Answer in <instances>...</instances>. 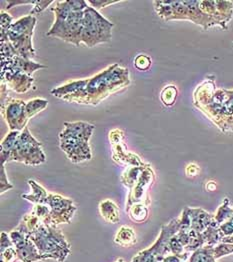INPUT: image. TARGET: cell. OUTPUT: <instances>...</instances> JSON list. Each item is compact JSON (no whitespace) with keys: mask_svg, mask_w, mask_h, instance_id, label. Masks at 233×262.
Here are the masks:
<instances>
[{"mask_svg":"<svg viewBox=\"0 0 233 262\" xmlns=\"http://www.w3.org/2000/svg\"><path fill=\"white\" fill-rule=\"evenodd\" d=\"M99 210L102 217L107 222L114 224L119 221V208L113 201L109 199L102 201L99 204Z\"/></svg>","mask_w":233,"mask_h":262,"instance_id":"cell-15","label":"cell"},{"mask_svg":"<svg viewBox=\"0 0 233 262\" xmlns=\"http://www.w3.org/2000/svg\"><path fill=\"white\" fill-rule=\"evenodd\" d=\"M233 253V244L229 243H219L213 247V255L217 260L222 256Z\"/></svg>","mask_w":233,"mask_h":262,"instance_id":"cell-24","label":"cell"},{"mask_svg":"<svg viewBox=\"0 0 233 262\" xmlns=\"http://www.w3.org/2000/svg\"><path fill=\"white\" fill-rule=\"evenodd\" d=\"M187 262H216L213 255V246L204 245L192 252Z\"/></svg>","mask_w":233,"mask_h":262,"instance_id":"cell-17","label":"cell"},{"mask_svg":"<svg viewBox=\"0 0 233 262\" xmlns=\"http://www.w3.org/2000/svg\"><path fill=\"white\" fill-rule=\"evenodd\" d=\"M27 236L37 247L43 260L54 259L64 262L71 252L70 244L55 226L46 225L41 222Z\"/></svg>","mask_w":233,"mask_h":262,"instance_id":"cell-2","label":"cell"},{"mask_svg":"<svg viewBox=\"0 0 233 262\" xmlns=\"http://www.w3.org/2000/svg\"><path fill=\"white\" fill-rule=\"evenodd\" d=\"M61 148L67 157L74 163H79L91 159L90 147L87 139L74 138L70 136L59 135Z\"/></svg>","mask_w":233,"mask_h":262,"instance_id":"cell-10","label":"cell"},{"mask_svg":"<svg viewBox=\"0 0 233 262\" xmlns=\"http://www.w3.org/2000/svg\"><path fill=\"white\" fill-rule=\"evenodd\" d=\"M20 133L19 131H10L8 135L1 142V154H7L13 148L15 142L17 141Z\"/></svg>","mask_w":233,"mask_h":262,"instance_id":"cell-22","label":"cell"},{"mask_svg":"<svg viewBox=\"0 0 233 262\" xmlns=\"http://www.w3.org/2000/svg\"><path fill=\"white\" fill-rule=\"evenodd\" d=\"M9 236L16 249L18 260L22 262H36L43 260L37 247L28 238L27 233L16 228L9 233Z\"/></svg>","mask_w":233,"mask_h":262,"instance_id":"cell-9","label":"cell"},{"mask_svg":"<svg viewBox=\"0 0 233 262\" xmlns=\"http://www.w3.org/2000/svg\"><path fill=\"white\" fill-rule=\"evenodd\" d=\"M28 183L29 185L32 186V190H33V193L30 195V194H23L22 197L27 199L28 201L34 203V204H37V203H43V200L46 198V196L48 195V193L46 192V190L41 187L38 183H36L35 181L33 180H28Z\"/></svg>","mask_w":233,"mask_h":262,"instance_id":"cell-20","label":"cell"},{"mask_svg":"<svg viewBox=\"0 0 233 262\" xmlns=\"http://www.w3.org/2000/svg\"><path fill=\"white\" fill-rule=\"evenodd\" d=\"M117 2H120V1H87L88 4H91L92 7H96V8H103L105 7L106 5H111V4H114V3H117Z\"/></svg>","mask_w":233,"mask_h":262,"instance_id":"cell-29","label":"cell"},{"mask_svg":"<svg viewBox=\"0 0 233 262\" xmlns=\"http://www.w3.org/2000/svg\"><path fill=\"white\" fill-rule=\"evenodd\" d=\"M129 84L128 69L119 67L117 63L88 79L87 86L77 93L67 95L64 100L83 102L85 104H97L101 99L119 88Z\"/></svg>","mask_w":233,"mask_h":262,"instance_id":"cell-1","label":"cell"},{"mask_svg":"<svg viewBox=\"0 0 233 262\" xmlns=\"http://www.w3.org/2000/svg\"><path fill=\"white\" fill-rule=\"evenodd\" d=\"M37 1H7L8 5L6 9H10L11 7L17 5V4H36Z\"/></svg>","mask_w":233,"mask_h":262,"instance_id":"cell-31","label":"cell"},{"mask_svg":"<svg viewBox=\"0 0 233 262\" xmlns=\"http://www.w3.org/2000/svg\"><path fill=\"white\" fill-rule=\"evenodd\" d=\"M36 23V18L32 15L25 16L12 23L8 30V39L19 54L25 59H30L35 55L32 47L33 28Z\"/></svg>","mask_w":233,"mask_h":262,"instance_id":"cell-6","label":"cell"},{"mask_svg":"<svg viewBox=\"0 0 233 262\" xmlns=\"http://www.w3.org/2000/svg\"><path fill=\"white\" fill-rule=\"evenodd\" d=\"M180 229V219H174L161 229L160 236L149 248L139 252L131 262H163L164 258L171 254L170 241Z\"/></svg>","mask_w":233,"mask_h":262,"instance_id":"cell-7","label":"cell"},{"mask_svg":"<svg viewBox=\"0 0 233 262\" xmlns=\"http://www.w3.org/2000/svg\"><path fill=\"white\" fill-rule=\"evenodd\" d=\"M145 166H131V167H129L121 177L122 183L131 189L135 185V183L138 181V179L142 173L143 169L145 168Z\"/></svg>","mask_w":233,"mask_h":262,"instance_id":"cell-19","label":"cell"},{"mask_svg":"<svg viewBox=\"0 0 233 262\" xmlns=\"http://www.w3.org/2000/svg\"><path fill=\"white\" fill-rule=\"evenodd\" d=\"M153 180H154V173L151 167L149 165H146L140 175L138 181L131 188L130 194L128 197V208L136 203H143L145 205H149L150 201L147 195V190L151 186Z\"/></svg>","mask_w":233,"mask_h":262,"instance_id":"cell-12","label":"cell"},{"mask_svg":"<svg viewBox=\"0 0 233 262\" xmlns=\"http://www.w3.org/2000/svg\"><path fill=\"white\" fill-rule=\"evenodd\" d=\"M26 102L19 99H9L6 101L5 108L2 110V113L5 116V120L10 127L11 131H19L25 128L26 122L28 121L26 111Z\"/></svg>","mask_w":233,"mask_h":262,"instance_id":"cell-11","label":"cell"},{"mask_svg":"<svg viewBox=\"0 0 233 262\" xmlns=\"http://www.w3.org/2000/svg\"><path fill=\"white\" fill-rule=\"evenodd\" d=\"M1 193L7 191L8 189H11L13 188V185H11L8 180H7V177L5 174V169H4V164H1Z\"/></svg>","mask_w":233,"mask_h":262,"instance_id":"cell-27","label":"cell"},{"mask_svg":"<svg viewBox=\"0 0 233 262\" xmlns=\"http://www.w3.org/2000/svg\"><path fill=\"white\" fill-rule=\"evenodd\" d=\"M54 1H37L36 4H35L36 6L32 9V11L30 12V15H34V14H37V13L41 12L49 4H51Z\"/></svg>","mask_w":233,"mask_h":262,"instance_id":"cell-28","label":"cell"},{"mask_svg":"<svg viewBox=\"0 0 233 262\" xmlns=\"http://www.w3.org/2000/svg\"><path fill=\"white\" fill-rule=\"evenodd\" d=\"M211 118L212 121L224 132L233 131V90H212L206 96V103L196 104Z\"/></svg>","mask_w":233,"mask_h":262,"instance_id":"cell-3","label":"cell"},{"mask_svg":"<svg viewBox=\"0 0 233 262\" xmlns=\"http://www.w3.org/2000/svg\"><path fill=\"white\" fill-rule=\"evenodd\" d=\"M88 83V79H83V80H77V81H72L70 83H67L63 86L55 88L51 90V93L59 98H63L67 95H71L74 93H77L79 91H82Z\"/></svg>","mask_w":233,"mask_h":262,"instance_id":"cell-14","label":"cell"},{"mask_svg":"<svg viewBox=\"0 0 233 262\" xmlns=\"http://www.w3.org/2000/svg\"><path fill=\"white\" fill-rule=\"evenodd\" d=\"M114 242L123 247L132 246L136 243V234L132 228L121 226L115 235Z\"/></svg>","mask_w":233,"mask_h":262,"instance_id":"cell-16","label":"cell"},{"mask_svg":"<svg viewBox=\"0 0 233 262\" xmlns=\"http://www.w3.org/2000/svg\"><path fill=\"white\" fill-rule=\"evenodd\" d=\"M134 66L139 70H147L151 66V60L146 55H138L134 61Z\"/></svg>","mask_w":233,"mask_h":262,"instance_id":"cell-26","label":"cell"},{"mask_svg":"<svg viewBox=\"0 0 233 262\" xmlns=\"http://www.w3.org/2000/svg\"><path fill=\"white\" fill-rule=\"evenodd\" d=\"M16 260H18V257L14 246L1 250L0 262H15Z\"/></svg>","mask_w":233,"mask_h":262,"instance_id":"cell-25","label":"cell"},{"mask_svg":"<svg viewBox=\"0 0 233 262\" xmlns=\"http://www.w3.org/2000/svg\"><path fill=\"white\" fill-rule=\"evenodd\" d=\"M115 262H124V260H123V259H122V258H119V259H118V260H116V261Z\"/></svg>","mask_w":233,"mask_h":262,"instance_id":"cell-32","label":"cell"},{"mask_svg":"<svg viewBox=\"0 0 233 262\" xmlns=\"http://www.w3.org/2000/svg\"><path fill=\"white\" fill-rule=\"evenodd\" d=\"M199 172V167L196 164H189L186 167V174L188 176H196Z\"/></svg>","mask_w":233,"mask_h":262,"instance_id":"cell-30","label":"cell"},{"mask_svg":"<svg viewBox=\"0 0 233 262\" xmlns=\"http://www.w3.org/2000/svg\"><path fill=\"white\" fill-rule=\"evenodd\" d=\"M190 221V229L203 233L212 223L214 215L209 214L200 208H185Z\"/></svg>","mask_w":233,"mask_h":262,"instance_id":"cell-13","label":"cell"},{"mask_svg":"<svg viewBox=\"0 0 233 262\" xmlns=\"http://www.w3.org/2000/svg\"><path fill=\"white\" fill-rule=\"evenodd\" d=\"M41 204H47L50 208V214L43 222L46 225L55 226L61 223H70L71 219L76 211L73 201L69 198L60 196L58 194L48 193Z\"/></svg>","mask_w":233,"mask_h":262,"instance_id":"cell-8","label":"cell"},{"mask_svg":"<svg viewBox=\"0 0 233 262\" xmlns=\"http://www.w3.org/2000/svg\"><path fill=\"white\" fill-rule=\"evenodd\" d=\"M176 96H177V89L173 85L166 86L161 92V100L167 106L173 105V103L175 102Z\"/></svg>","mask_w":233,"mask_h":262,"instance_id":"cell-23","label":"cell"},{"mask_svg":"<svg viewBox=\"0 0 233 262\" xmlns=\"http://www.w3.org/2000/svg\"><path fill=\"white\" fill-rule=\"evenodd\" d=\"M47 103H48L47 100L41 99V98H36V99H33V100H30V101L26 102L25 111H26L27 118L30 119L35 114H37L38 112H40L41 110H44L47 106Z\"/></svg>","mask_w":233,"mask_h":262,"instance_id":"cell-21","label":"cell"},{"mask_svg":"<svg viewBox=\"0 0 233 262\" xmlns=\"http://www.w3.org/2000/svg\"><path fill=\"white\" fill-rule=\"evenodd\" d=\"M129 217L131 220L137 222V223H141L143 221H145L149 217V208L147 205L143 204V203H136L131 205L130 207L126 208Z\"/></svg>","mask_w":233,"mask_h":262,"instance_id":"cell-18","label":"cell"},{"mask_svg":"<svg viewBox=\"0 0 233 262\" xmlns=\"http://www.w3.org/2000/svg\"><path fill=\"white\" fill-rule=\"evenodd\" d=\"M41 147V143L30 134L26 126L9 153L1 154V164L13 160L32 166L39 165L46 161Z\"/></svg>","mask_w":233,"mask_h":262,"instance_id":"cell-4","label":"cell"},{"mask_svg":"<svg viewBox=\"0 0 233 262\" xmlns=\"http://www.w3.org/2000/svg\"><path fill=\"white\" fill-rule=\"evenodd\" d=\"M113 26V23L100 15L92 6H88L84 10L81 42L86 44L88 47L108 42L111 39V30Z\"/></svg>","mask_w":233,"mask_h":262,"instance_id":"cell-5","label":"cell"}]
</instances>
